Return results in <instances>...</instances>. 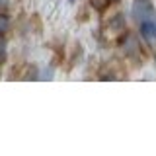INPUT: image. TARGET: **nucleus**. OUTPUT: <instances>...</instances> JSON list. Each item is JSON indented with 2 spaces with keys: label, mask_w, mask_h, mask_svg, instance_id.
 <instances>
[{
  "label": "nucleus",
  "mask_w": 156,
  "mask_h": 156,
  "mask_svg": "<svg viewBox=\"0 0 156 156\" xmlns=\"http://www.w3.org/2000/svg\"><path fill=\"white\" fill-rule=\"evenodd\" d=\"M92 6H94L96 10H100V12H104V10L107 8V4H109V0H90Z\"/></svg>",
  "instance_id": "1"
},
{
  "label": "nucleus",
  "mask_w": 156,
  "mask_h": 156,
  "mask_svg": "<svg viewBox=\"0 0 156 156\" xmlns=\"http://www.w3.org/2000/svg\"><path fill=\"white\" fill-rule=\"evenodd\" d=\"M8 29V18L4 14H0V33H4Z\"/></svg>",
  "instance_id": "2"
},
{
  "label": "nucleus",
  "mask_w": 156,
  "mask_h": 156,
  "mask_svg": "<svg viewBox=\"0 0 156 156\" xmlns=\"http://www.w3.org/2000/svg\"><path fill=\"white\" fill-rule=\"evenodd\" d=\"M6 41L4 39H0V61H4V57H6Z\"/></svg>",
  "instance_id": "3"
},
{
  "label": "nucleus",
  "mask_w": 156,
  "mask_h": 156,
  "mask_svg": "<svg viewBox=\"0 0 156 156\" xmlns=\"http://www.w3.org/2000/svg\"><path fill=\"white\" fill-rule=\"evenodd\" d=\"M68 2H76V0H68Z\"/></svg>",
  "instance_id": "4"
},
{
  "label": "nucleus",
  "mask_w": 156,
  "mask_h": 156,
  "mask_svg": "<svg viewBox=\"0 0 156 156\" xmlns=\"http://www.w3.org/2000/svg\"><path fill=\"white\" fill-rule=\"evenodd\" d=\"M113 2H117V0H113Z\"/></svg>",
  "instance_id": "5"
}]
</instances>
